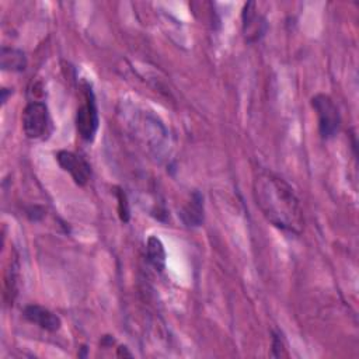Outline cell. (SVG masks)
<instances>
[{
    "mask_svg": "<svg viewBox=\"0 0 359 359\" xmlns=\"http://www.w3.org/2000/svg\"><path fill=\"white\" fill-rule=\"evenodd\" d=\"M254 198L262 215L278 229L300 234L303 210L292 187L271 171H261L254 180Z\"/></svg>",
    "mask_w": 359,
    "mask_h": 359,
    "instance_id": "cell-1",
    "label": "cell"
},
{
    "mask_svg": "<svg viewBox=\"0 0 359 359\" xmlns=\"http://www.w3.org/2000/svg\"><path fill=\"white\" fill-rule=\"evenodd\" d=\"M311 107L316 111L318 119V130L321 137H334L341 125V115L331 97L325 94H316L311 98Z\"/></svg>",
    "mask_w": 359,
    "mask_h": 359,
    "instance_id": "cell-2",
    "label": "cell"
},
{
    "mask_svg": "<svg viewBox=\"0 0 359 359\" xmlns=\"http://www.w3.org/2000/svg\"><path fill=\"white\" fill-rule=\"evenodd\" d=\"M98 108L95 102V95L90 84H84V102L77 109L76 114V128L81 139L91 142L95 137L98 129Z\"/></svg>",
    "mask_w": 359,
    "mask_h": 359,
    "instance_id": "cell-3",
    "label": "cell"
},
{
    "mask_svg": "<svg viewBox=\"0 0 359 359\" xmlns=\"http://www.w3.org/2000/svg\"><path fill=\"white\" fill-rule=\"evenodd\" d=\"M22 130L28 139H39L50 126L49 109L42 101H31L22 111Z\"/></svg>",
    "mask_w": 359,
    "mask_h": 359,
    "instance_id": "cell-4",
    "label": "cell"
},
{
    "mask_svg": "<svg viewBox=\"0 0 359 359\" xmlns=\"http://www.w3.org/2000/svg\"><path fill=\"white\" fill-rule=\"evenodd\" d=\"M56 160L62 170L70 174L77 185H86L91 175L90 164L79 154L67 150H60L56 154Z\"/></svg>",
    "mask_w": 359,
    "mask_h": 359,
    "instance_id": "cell-5",
    "label": "cell"
},
{
    "mask_svg": "<svg viewBox=\"0 0 359 359\" xmlns=\"http://www.w3.org/2000/svg\"><path fill=\"white\" fill-rule=\"evenodd\" d=\"M266 31V20L257 11L255 3L250 1L243 8V34L248 42L259 41Z\"/></svg>",
    "mask_w": 359,
    "mask_h": 359,
    "instance_id": "cell-6",
    "label": "cell"
},
{
    "mask_svg": "<svg viewBox=\"0 0 359 359\" xmlns=\"http://www.w3.org/2000/svg\"><path fill=\"white\" fill-rule=\"evenodd\" d=\"M24 317L41 327L42 330H46L49 332H56L60 330V325H62V321L59 318L57 314H55L53 311L48 310L46 307H42L39 304H28L24 307Z\"/></svg>",
    "mask_w": 359,
    "mask_h": 359,
    "instance_id": "cell-7",
    "label": "cell"
},
{
    "mask_svg": "<svg viewBox=\"0 0 359 359\" xmlns=\"http://www.w3.org/2000/svg\"><path fill=\"white\" fill-rule=\"evenodd\" d=\"M203 196L201 192L194 191L189 201L180 212V217L188 227H199L203 223Z\"/></svg>",
    "mask_w": 359,
    "mask_h": 359,
    "instance_id": "cell-8",
    "label": "cell"
},
{
    "mask_svg": "<svg viewBox=\"0 0 359 359\" xmlns=\"http://www.w3.org/2000/svg\"><path fill=\"white\" fill-rule=\"evenodd\" d=\"M0 66L6 72H24L27 67L25 53L15 48L3 46L0 50Z\"/></svg>",
    "mask_w": 359,
    "mask_h": 359,
    "instance_id": "cell-9",
    "label": "cell"
},
{
    "mask_svg": "<svg viewBox=\"0 0 359 359\" xmlns=\"http://www.w3.org/2000/svg\"><path fill=\"white\" fill-rule=\"evenodd\" d=\"M146 251L149 262L156 271H163L165 266V250L161 240L156 236H150L146 243Z\"/></svg>",
    "mask_w": 359,
    "mask_h": 359,
    "instance_id": "cell-10",
    "label": "cell"
},
{
    "mask_svg": "<svg viewBox=\"0 0 359 359\" xmlns=\"http://www.w3.org/2000/svg\"><path fill=\"white\" fill-rule=\"evenodd\" d=\"M116 196H118V212H119V217L122 222H128L129 220V205H128V199L126 195L122 189L116 191Z\"/></svg>",
    "mask_w": 359,
    "mask_h": 359,
    "instance_id": "cell-11",
    "label": "cell"
},
{
    "mask_svg": "<svg viewBox=\"0 0 359 359\" xmlns=\"http://www.w3.org/2000/svg\"><path fill=\"white\" fill-rule=\"evenodd\" d=\"M282 351H283L282 338L278 332H273V335H272V355L279 358L282 355Z\"/></svg>",
    "mask_w": 359,
    "mask_h": 359,
    "instance_id": "cell-12",
    "label": "cell"
}]
</instances>
